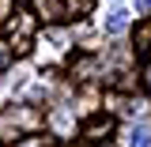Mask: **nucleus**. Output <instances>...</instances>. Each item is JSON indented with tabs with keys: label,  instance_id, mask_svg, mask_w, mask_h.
Returning <instances> with one entry per match:
<instances>
[{
	"label": "nucleus",
	"instance_id": "nucleus-6",
	"mask_svg": "<svg viewBox=\"0 0 151 147\" xmlns=\"http://www.w3.org/2000/svg\"><path fill=\"white\" fill-rule=\"evenodd\" d=\"M15 147H49V136H23Z\"/></svg>",
	"mask_w": 151,
	"mask_h": 147
},
{
	"label": "nucleus",
	"instance_id": "nucleus-8",
	"mask_svg": "<svg viewBox=\"0 0 151 147\" xmlns=\"http://www.w3.org/2000/svg\"><path fill=\"white\" fill-rule=\"evenodd\" d=\"M151 8V0H136V11H147Z\"/></svg>",
	"mask_w": 151,
	"mask_h": 147
},
{
	"label": "nucleus",
	"instance_id": "nucleus-5",
	"mask_svg": "<svg viewBox=\"0 0 151 147\" xmlns=\"http://www.w3.org/2000/svg\"><path fill=\"white\" fill-rule=\"evenodd\" d=\"M125 27H129V11L113 8V11H110V19H106V30H110V34H121Z\"/></svg>",
	"mask_w": 151,
	"mask_h": 147
},
{
	"label": "nucleus",
	"instance_id": "nucleus-1",
	"mask_svg": "<svg viewBox=\"0 0 151 147\" xmlns=\"http://www.w3.org/2000/svg\"><path fill=\"white\" fill-rule=\"evenodd\" d=\"M34 30H38V15L30 11V8H15L12 15L4 19V38H8V42H15L12 49H19V53H27V49H30Z\"/></svg>",
	"mask_w": 151,
	"mask_h": 147
},
{
	"label": "nucleus",
	"instance_id": "nucleus-2",
	"mask_svg": "<svg viewBox=\"0 0 151 147\" xmlns=\"http://www.w3.org/2000/svg\"><path fill=\"white\" fill-rule=\"evenodd\" d=\"M110 132H113V121L106 113H98V117H91V121L83 125V140H87V143H106Z\"/></svg>",
	"mask_w": 151,
	"mask_h": 147
},
{
	"label": "nucleus",
	"instance_id": "nucleus-3",
	"mask_svg": "<svg viewBox=\"0 0 151 147\" xmlns=\"http://www.w3.org/2000/svg\"><path fill=\"white\" fill-rule=\"evenodd\" d=\"M132 42H136V49H140V53H147V49H151V19H144V23L136 27Z\"/></svg>",
	"mask_w": 151,
	"mask_h": 147
},
{
	"label": "nucleus",
	"instance_id": "nucleus-7",
	"mask_svg": "<svg viewBox=\"0 0 151 147\" xmlns=\"http://www.w3.org/2000/svg\"><path fill=\"white\" fill-rule=\"evenodd\" d=\"M132 147H151V132L147 128H132Z\"/></svg>",
	"mask_w": 151,
	"mask_h": 147
},
{
	"label": "nucleus",
	"instance_id": "nucleus-4",
	"mask_svg": "<svg viewBox=\"0 0 151 147\" xmlns=\"http://www.w3.org/2000/svg\"><path fill=\"white\" fill-rule=\"evenodd\" d=\"M60 8H64V15H91L94 0H60Z\"/></svg>",
	"mask_w": 151,
	"mask_h": 147
},
{
	"label": "nucleus",
	"instance_id": "nucleus-9",
	"mask_svg": "<svg viewBox=\"0 0 151 147\" xmlns=\"http://www.w3.org/2000/svg\"><path fill=\"white\" fill-rule=\"evenodd\" d=\"M147 83H151V68H147Z\"/></svg>",
	"mask_w": 151,
	"mask_h": 147
}]
</instances>
